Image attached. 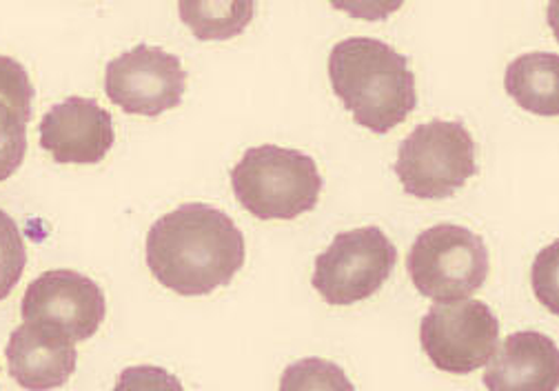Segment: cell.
I'll use <instances>...</instances> for the list:
<instances>
[{"mask_svg":"<svg viewBox=\"0 0 559 391\" xmlns=\"http://www.w3.org/2000/svg\"><path fill=\"white\" fill-rule=\"evenodd\" d=\"M27 265V249L16 221L0 210V300L19 285Z\"/></svg>","mask_w":559,"mask_h":391,"instance_id":"obj_17","label":"cell"},{"mask_svg":"<svg viewBox=\"0 0 559 391\" xmlns=\"http://www.w3.org/2000/svg\"><path fill=\"white\" fill-rule=\"evenodd\" d=\"M277 391H356V387L335 363L302 358L285 369Z\"/></svg>","mask_w":559,"mask_h":391,"instance_id":"obj_15","label":"cell"},{"mask_svg":"<svg viewBox=\"0 0 559 391\" xmlns=\"http://www.w3.org/2000/svg\"><path fill=\"white\" fill-rule=\"evenodd\" d=\"M507 94L537 116L559 114V58L552 51L518 56L504 74Z\"/></svg>","mask_w":559,"mask_h":391,"instance_id":"obj_13","label":"cell"},{"mask_svg":"<svg viewBox=\"0 0 559 391\" xmlns=\"http://www.w3.org/2000/svg\"><path fill=\"white\" fill-rule=\"evenodd\" d=\"M10 376L27 391L62 387L76 371L74 341L43 322H23L5 347Z\"/></svg>","mask_w":559,"mask_h":391,"instance_id":"obj_11","label":"cell"},{"mask_svg":"<svg viewBox=\"0 0 559 391\" xmlns=\"http://www.w3.org/2000/svg\"><path fill=\"white\" fill-rule=\"evenodd\" d=\"M34 94L36 90L29 81L25 64L12 56L0 54V100H5L19 111L32 116Z\"/></svg>","mask_w":559,"mask_h":391,"instance_id":"obj_18","label":"cell"},{"mask_svg":"<svg viewBox=\"0 0 559 391\" xmlns=\"http://www.w3.org/2000/svg\"><path fill=\"white\" fill-rule=\"evenodd\" d=\"M21 313L25 322L49 324L83 343L100 330L107 300L92 279L72 270H51L29 283Z\"/></svg>","mask_w":559,"mask_h":391,"instance_id":"obj_9","label":"cell"},{"mask_svg":"<svg viewBox=\"0 0 559 391\" xmlns=\"http://www.w3.org/2000/svg\"><path fill=\"white\" fill-rule=\"evenodd\" d=\"M114 391H187L178 376L163 367L135 365L127 367L114 387Z\"/></svg>","mask_w":559,"mask_h":391,"instance_id":"obj_19","label":"cell"},{"mask_svg":"<svg viewBox=\"0 0 559 391\" xmlns=\"http://www.w3.org/2000/svg\"><path fill=\"white\" fill-rule=\"evenodd\" d=\"M147 265L163 287L180 296H206L242 270L245 236L223 210L187 203L152 225Z\"/></svg>","mask_w":559,"mask_h":391,"instance_id":"obj_1","label":"cell"},{"mask_svg":"<svg viewBox=\"0 0 559 391\" xmlns=\"http://www.w3.org/2000/svg\"><path fill=\"white\" fill-rule=\"evenodd\" d=\"M182 23L198 40H231L247 29L255 5L249 0H218V3H180Z\"/></svg>","mask_w":559,"mask_h":391,"instance_id":"obj_14","label":"cell"},{"mask_svg":"<svg viewBox=\"0 0 559 391\" xmlns=\"http://www.w3.org/2000/svg\"><path fill=\"white\" fill-rule=\"evenodd\" d=\"M32 116L0 100V182L8 180L27 154V125Z\"/></svg>","mask_w":559,"mask_h":391,"instance_id":"obj_16","label":"cell"},{"mask_svg":"<svg viewBox=\"0 0 559 391\" xmlns=\"http://www.w3.org/2000/svg\"><path fill=\"white\" fill-rule=\"evenodd\" d=\"M419 343L438 369L466 376L491 360L500 343V320L479 300L438 303L419 324Z\"/></svg>","mask_w":559,"mask_h":391,"instance_id":"obj_7","label":"cell"},{"mask_svg":"<svg viewBox=\"0 0 559 391\" xmlns=\"http://www.w3.org/2000/svg\"><path fill=\"white\" fill-rule=\"evenodd\" d=\"M40 147L62 165H96L114 147V118L94 98L72 96L53 105L38 125Z\"/></svg>","mask_w":559,"mask_h":391,"instance_id":"obj_10","label":"cell"},{"mask_svg":"<svg viewBox=\"0 0 559 391\" xmlns=\"http://www.w3.org/2000/svg\"><path fill=\"white\" fill-rule=\"evenodd\" d=\"M397 249L380 227L342 232L316 258L313 287L329 305H354L371 298L389 281Z\"/></svg>","mask_w":559,"mask_h":391,"instance_id":"obj_6","label":"cell"},{"mask_svg":"<svg viewBox=\"0 0 559 391\" xmlns=\"http://www.w3.org/2000/svg\"><path fill=\"white\" fill-rule=\"evenodd\" d=\"M185 90L180 58L152 45H135L109 60L105 70V92L127 114L160 116L182 103Z\"/></svg>","mask_w":559,"mask_h":391,"instance_id":"obj_8","label":"cell"},{"mask_svg":"<svg viewBox=\"0 0 559 391\" xmlns=\"http://www.w3.org/2000/svg\"><path fill=\"white\" fill-rule=\"evenodd\" d=\"M395 174L415 199H449L475 176L473 137L457 120L417 125L397 150Z\"/></svg>","mask_w":559,"mask_h":391,"instance_id":"obj_4","label":"cell"},{"mask_svg":"<svg viewBox=\"0 0 559 391\" xmlns=\"http://www.w3.org/2000/svg\"><path fill=\"white\" fill-rule=\"evenodd\" d=\"M238 203L260 221H294L318 205L322 176L311 156L277 145L245 152L231 169Z\"/></svg>","mask_w":559,"mask_h":391,"instance_id":"obj_3","label":"cell"},{"mask_svg":"<svg viewBox=\"0 0 559 391\" xmlns=\"http://www.w3.org/2000/svg\"><path fill=\"white\" fill-rule=\"evenodd\" d=\"M329 79L356 122L376 134H389L417 105L406 56L376 38L340 40L329 54Z\"/></svg>","mask_w":559,"mask_h":391,"instance_id":"obj_2","label":"cell"},{"mask_svg":"<svg viewBox=\"0 0 559 391\" xmlns=\"http://www.w3.org/2000/svg\"><path fill=\"white\" fill-rule=\"evenodd\" d=\"M406 270L415 289L436 303L468 300L488 276V249L471 229L442 223L415 238Z\"/></svg>","mask_w":559,"mask_h":391,"instance_id":"obj_5","label":"cell"},{"mask_svg":"<svg viewBox=\"0 0 559 391\" xmlns=\"http://www.w3.org/2000/svg\"><path fill=\"white\" fill-rule=\"evenodd\" d=\"M484 367L488 391H557L559 387V349L539 332L511 334Z\"/></svg>","mask_w":559,"mask_h":391,"instance_id":"obj_12","label":"cell"}]
</instances>
